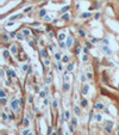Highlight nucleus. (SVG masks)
I'll return each mask as SVG.
<instances>
[{"mask_svg":"<svg viewBox=\"0 0 119 135\" xmlns=\"http://www.w3.org/2000/svg\"><path fill=\"white\" fill-rule=\"evenodd\" d=\"M112 126H113V123H112L111 121H105V129H106L107 133H111Z\"/></svg>","mask_w":119,"mask_h":135,"instance_id":"obj_1","label":"nucleus"},{"mask_svg":"<svg viewBox=\"0 0 119 135\" xmlns=\"http://www.w3.org/2000/svg\"><path fill=\"white\" fill-rule=\"evenodd\" d=\"M88 91H89V86L88 85H84V86H82V90H81L82 94H87L88 93Z\"/></svg>","mask_w":119,"mask_h":135,"instance_id":"obj_2","label":"nucleus"},{"mask_svg":"<svg viewBox=\"0 0 119 135\" xmlns=\"http://www.w3.org/2000/svg\"><path fill=\"white\" fill-rule=\"evenodd\" d=\"M18 105H19V102L17 99H13L12 100V109L13 110H17L18 109Z\"/></svg>","mask_w":119,"mask_h":135,"instance_id":"obj_3","label":"nucleus"},{"mask_svg":"<svg viewBox=\"0 0 119 135\" xmlns=\"http://www.w3.org/2000/svg\"><path fill=\"white\" fill-rule=\"evenodd\" d=\"M62 90H63L64 92H66V91H69V90H70V85H69L68 83H66V84H63V87H62Z\"/></svg>","mask_w":119,"mask_h":135,"instance_id":"obj_4","label":"nucleus"},{"mask_svg":"<svg viewBox=\"0 0 119 135\" xmlns=\"http://www.w3.org/2000/svg\"><path fill=\"white\" fill-rule=\"evenodd\" d=\"M102 50H104L106 54H108V55H111V54H112V51L110 50V48H108L107 46H104V47H102Z\"/></svg>","mask_w":119,"mask_h":135,"instance_id":"obj_5","label":"nucleus"},{"mask_svg":"<svg viewBox=\"0 0 119 135\" xmlns=\"http://www.w3.org/2000/svg\"><path fill=\"white\" fill-rule=\"evenodd\" d=\"M71 43H73V38H71V37H68V38H67V47H68V48H70V47H71Z\"/></svg>","mask_w":119,"mask_h":135,"instance_id":"obj_6","label":"nucleus"},{"mask_svg":"<svg viewBox=\"0 0 119 135\" xmlns=\"http://www.w3.org/2000/svg\"><path fill=\"white\" fill-rule=\"evenodd\" d=\"M95 109L96 110H102V109H104V104H101V103H98V104H95Z\"/></svg>","mask_w":119,"mask_h":135,"instance_id":"obj_7","label":"nucleus"},{"mask_svg":"<svg viewBox=\"0 0 119 135\" xmlns=\"http://www.w3.org/2000/svg\"><path fill=\"white\" fill-rule=\"evenodd\" d=\"M17 46H12V47H11V53H12V54H17L18 53V50H17Z\"/></svg>","mask_w":119,"mask_h":135,"instance_id":"obj_8","label":"nucleus"},{"mask_svg":"<svg viewBox=\"0 0 119 135\" xmlns=\"http://www.w3.org/2000/svg\"><path fill=\"white\" fill-rule=\"evenodd\" d=\"M74 111H75V114L77 115V116H79L80 114H81V109H80L79 107H75V108H74Z\"/></svg>","mask_w":119,"mask_h":135,"instance_id":"obj_9","label":"nucleus"},{"mask_svg":"<svg viewBox=\"0 0 119 135\" xmlns=\"http://www.w3.org/2000/svg\"><path fill=\"white\" fill-rule=\"evenodd\" d=\"M26 59V55L24 51H20V55H19V60H25Z\"/></svg>","mask_w":119,"mask_h":135,"instance_id":"obj_10","label":"nucleus"},{"mask_svg":"<svg viewBox=\"0 0 119 135\" xmlns=\"http://www.w3.org/2000/svg\"><path fill=\"white\" fill-rule=\"evenodd\" d=\"M69 18H70V16H69L68 13H64V15L62 16V19H63V21H69Z\"/></svg>","mask_w":119,"mask_h":135,"instance_id":"obj_11","label":"nucleus"},{"mask_svg":"<svg viewBox=\"0 0 119 135\" xmlns=\"http://www.w3.org/2000/svg\"><path fill=\"white\" fill-rule=\"evenodd\" d=\"M87 105H88V102H87V99H82V100H81V107L86 108Z\"/></svg>","mask_w":119,"mask_h":135,"instance_id":"obj_12","label":"nucleus"},{"mask_svg":"<svg viewBox=\"0 0 119 135\" xmlns=\"http://www.w3.org/2000/svg\"><path fill=\"white\" fill-rule=\"evenodd\" d=\"M64 38H66V35H64L63 32H61L60 35H58V40H60V41H63Z\"/></svg>","mask_w":119,"mask_h":135,"instance_id":"obj_13","label":"nucleus"},{"mask_svg":"<svg viewBox=\"0 0 119 135\" xmlns=\"http://www.w3.org/2000/svg\"><path fill=\"white\" fill-rule=\"evenodd\" d=\"M95 120L98 121V122H100V121H102L101 115H100V114H96V115H95Z\"/></svg>","mask_w":119,"mask_h":135,"instance_id":"obj_14","label":"nucleus"},{"mask_svg":"<svg viewBox=\"0 0 119 135\" xmlns=\"http://www.w3.org/2000/svg\"><path fill=\"white\" fill-rule=\"evenodd\" d=\"M82 17H84V18H89V17H91V13H89V12H85V13H82Z\"/></svg>","mask_w":119,"mask_h":135,"instance_id":"obj_15","label":"nucleus"},{"mask_svg":"<svg viewBox=\"0 0 119 135\" xmlns=\"http://www.w3.org/2000/svg\"><path fill=\"white\" fill-rule=\"evenodd\" d=\"M29 123H30V121H29V117H25V118H24V126H26V127H28Z\"/></svg>","mask_w":119,"mask_h":135,"instance_id":"obj_16","label":"nucleus"},{"mask_svg":"<svg viewBox=\"0 0 119 135\" xmlns=\"http://www.w3.org/2000/svg\"><path fill=\"white\" fill-rule=\"evenodd\" d=\"M64 117H66L67 120H69V118H70V112H69V111H66V112H64Z\"/></svg>","mask_w":119,"mask_h":135,"instance_id":"obj_17","label":"nucleus"},{"mask_svg":"<svg viewBox=\"0 0 119 135\" xmlns=\"http://www.w3.org/2000/svg\"><path fill=\"white\" fill-rule=\"evenodd\" d=\"M0 97H1V98H5V91H4V89L0 90Z\"/></svg>","mask_w":119,"mask_h":135,"instance_id":"obj_18","label":"nucleus"},{"mask_svg":"<svg viewBox=\"0 0 119 135\" xmlns=\"http://www.w3.org/2000/svg\"><path fill=\"white\" fill-rule=\"evenodd\" d=\"M41 54H42V56H43V57H46V55H48V54H46V50H45V49H42Z\"/></svg>","mask_w":119,"mask_h":135,"instance_id":"obj_19","label":"nucleus"},{"mask_svg":"<svg viewBox=\"0 0 119 135\" xmlns=\"http://www.w3.org/2000/svg\"><path fill=\"white\" fill-rule=\"evenodd\" d=\"M23 33H24V36H29V35H30V31H29L28 29H24V30H23Z\"/></svg>","mask_w":119,"mask_h":135,"instance_id":"obj_20","label":"nucleus"},{"mask_svg":"<svg viewBox=\"0 0 119 135\" xmlns=\"http://www.w3.org/2000/svg\"><path fill=\"white\" fill-rule=\"evenodd\" d=\"M68 10H69V6H64V7L61 10V12H62V13H66Z\"/></svg>","mask_w":119,"mask_h":135,"instance_id":"obj_21","label":"nucleus"},{"mask_svg":"<svg viewBox=\"0 0 119 135\" xmlns=\"http://www.w3.org/2000/svg\"><path fill=\"white\" fill-rule=\"evenodd\" d=\"M39 15H41L42 17H45V16H46V11H45V10H41V12H39Z\"/></svg>","mask_w":119,"mask_h":135,"instance_id":"obj_22","label":"nucleus"},{"mask_svg":"<svg viewBox=\"0 0 119 135\" xmlns=\"http://www.w3.org/2000/svg\"><path fill=\"white\" fill-rule=\"evenodd\" d=\"M71 124H73V126H77V121H76L75 117L71 118Z\"/></svg>","mask_w":119,"mask_h":135,"instance_id":"obj_23","label":"nucleus"},{"mask_svg":"<svg viewBox=\"0 0 119 135\" xmlns=\"http://www.w3.org/2000/svg\"><path fill=\"white\" fill-rule=\"evenodd\" d=\"M55 59L57 60V61H60V60H61V55H60L58 53H56V54H55Z\"/></svg>","mask_w":119,"mask_h":135,"instance_id":"obj_24","label":"nucleus"},{"mask_svg":"<svg viewBox=\"0 0 119 135\" xmlns=\"http://www.w3.org/2000/svg\"><path fill=\"white\" fill-rule=\"evenodd\" d=\"M62 61H63V62H68L69 61V57H68V56H63V57H62Z\"/></svg>","mask_w":119,"mask_h":135,"instance_id":"obj_25","label":"nucleus"},{"mask_svg":"<svg viewBox=\"0 0 119 135\" xmlns=\"http://www.w3.org/2000/svg\"><path fill=\"white\" fill-rule=\"evenodd\" d=\"M15 18H22V15H15V16H13V17H11V21H13Z\"/></svg>","mask_w":119,"mask_h":135,"instance_id":"obj_26","label":"nucleus"},{"mask_svg":"<svg viewBox=\"0 0 119 135\" xmlns=\"http://www.w3.org/2000/svg\"><path fill=\"white\" fill-rule=\"evenodd\" d=\"M4 56H5V57H8V56H10V51H8V50H4Z\"/></svg>","mask_w":119,"mask_h":135,"instance_id":"obj_27","label":"nucleus"},{"mask_svg":"<svg viewBox=\"0 0 119 135\" xmlns=\"http://www.w3.org/2000/svg\"><path fill=\"white\" fill-rule=\"evenodd\" d=\"M50 83H51V78H50V76H48V78H45V84H50Z\"/></svg>","mask_w":119,"mask_h":135,"instance_id":"obj_28","label":"nucleus"},{"mask_svg":"<svg viewBox=\"0 0 119 135\" xmlns=\"http://www.w3.org/2000/svg\"><path fill=\"white\" fill-rule=\"evenodd\" d=\"M24 38V35H22V33H18L17 35V40H23Z\"/></svg>","mask_w":119,"mask_h":135,"instance_id":"obj_29","label":"nucleus"},{"mask_svg":"<svg viewBox=\"0 0 119 135\" xmlns=\"http://www.w3.org/2000/svg\"><path fill=\"white\" fill-rule=\"evenodd\" d=\"M87 78H88V79H93V74H92L91 72H88V73H87Z\"/></svg>","mask_w":119,"mask_h":135,"instance_id":"obj_30","label":"nucleus"},{"mask_svg":"<svg viewBox=\"0 0 119 135\" xmlns=\"http://www.w3.org/2000/svg\"><path fill=\"white\" fill-rule=\"evenodd\" d=\"M8 75H11V76H13V78H14L15 76V73L13 71H8Z\"/></svg>","mask_w":119,"mask_h":135,"instance_id":"obj_31","label":"nucleus"},{"mask_svg":"<svg viewBox=\"0 0 119 135\" xmlns=\"http://www.w3.org/2000/svg\"><path fill=\"white\" fill-rule=\"evenodd\" d=\"M87 60H88V56H87L86 54H85V55H84V57H82V61H84V62H86Z\"/></svg>","mask_w":119,"mask_h":135,"instance_id":"obj_32","label":"nucleus"},{"mask_svg":"<svg viewBox=\"0 0 119 135\" xmlns=\"http://www.w3.org/2000/svg\"><path fill=\"white\" fill-rule=\"evenodd\" d=\"M73 68H74V66H73V65H68V68H67V69H68V71H73Z\"/></svg>","mask_w":119,"mask_h":135,"instance_id":"obj_33","label":"nucleus"},{"mask_svg":"<svg viewBox=\"0 0 119 135\" xmlns=\"http://www.w3.org/2000/svg\"><path fill=\"white\" fill-rule=\"evenodd\" d=\"M44 21H46V22H50V21H51V18L49 17V16H45V17H44Z\"/></svg>","mask_w":119,"mask_h":135,"instance_id":"obj_34","label":"nucleus"},{"mask_svg":"<svg viewBox=\"0 0 119 135\" xmlns=\"http://www.w3.org/2000/svg\"><path fill=\"white\" fill-rule=\"evenodd\" d=\"M56 68L61 71V69H62V64H61V62H58V65H57V67H56Z\"/></svg>","mask_w":119,"mask_h":135,"instance_id":"obj_35","label":"nucleus"},{"mask_svg":"<svg viewBox=\"0 0 119 135\" xmlns=\"http://www.w3.org/2000/svg\"><path fill=\"white\" fill-rule=\"evenodd\" d=\"M29 133H30V130H29V129H25V130L23 132V135H28Z\"/></svg>","mask_w":119,"mask_h":135,"instance_id":"obj_36","label":"nucleus"},{"mask_svg":"<svg viewBox=\"0 0 119 135\" xmlns=\"http://www.w3.org/2000/svg\"><path fill=\"white\" fill-rule=\"evenodd\" d=\"M3 40H4V41H7V40H8V36L7 35H3Z\"/></svg>","mask_w":119,"mask_h":135,"instance_id":"obj_37","label":"nucleus"},{"mask_svg":"<svg viewBox=\"0 0 119 135\" xmlns=\"http://www.w3.org/2000/svg\"><path fill=\"white\" fill-rule=\"evenodd\" d=\"M53 107L54 108H57V100H54V102H53Z\"/></svg>","mask_w":119,"mask_h":135,"instance_id":"obj_38","label":"nucleus"},{"mask_svg":"<svg viewBox=\"0 0 119 135\" xmlns=\"http://www.w3.org/2000/svg\"><path fill=\"white\" fill-rule=\"evenodd\" d=\"M8 118H10V120H13V118H14V115L10 114V115H8Z\"/></svg>","mask_w":119,"mask_h":135,"instance_id":"obj_39","label":"nucleus"},{"mask_svg":"<svg viewBox=\"0 0 119 135\" xmlns=\"http://www.w3.org/2000/svg\"><path fill=\"white\" fill-rule=\"evenodd\" d=\"M79 32H80V35H81V36H86V33H85V31H84V30H80Z\"/></svg>","mask_w":119,"mask_h":135,"instance_id":"obj_40","label":"nucleus"},{"mask_svg":"<svg viewBox=\"0 0 119 135\" xmlns=\"http://www.w3.org/2000/svg\"><path fill=\"white\" fill-rule=\"evenodd\" d=\"M45 93H46L45 91H44V92H41V93H39V96H41V97H45Z\"/></svg>","mask_w":119,"mask_h":135,"instance_id":"obj_41","label":"nucleus"},{"mask_svg":"<svg viewBox=\"0 0 119 135\" xmlns=\"http://www.w3.org/2000/svg\"><path fill=\"white\" fill-rule=\"evenodd\" d=\"M69 130H70V132H74V126L73 124L69 126Z\"/></svg>","mask_w":119,"mask_h":135,"instance_id":"obj_42","label":"nucleus"},{"mask_svg":"<svg viewBox=\"0 0 119 135\" xmlns=\"http://www.w3.org/2000/svg\"><path fill=\"white\" fill-rule=\"evenodd\" d=\"M92 42H93V43H98L99 40H98V38H93V40H92Z\"/></svg>","mask_w":119,"mask_h":135,"instance_id":"obj_43","label":"nucleus"},{"mask_svg":"<svg viewBox=\"0 0 119 135\" xmlns=\"http://www.w3.org/2000/svg\"><path fill=\"white\" fill-rule=\"evenodd\" d=\"M1 116H3V120H6V118H7V116H6L5 112H3V115H1Z\"/></svg>","mask_w":119,"mask_h":135,"instance_id":"obj_44","label":"nucleus"},{"mask_svg":"<svg viewBox=\"0 0 119 135\" xmlns=\"http://www.w3.org/2000/svg\"><path fill=\"white\" fill-rule=\"evenodd\" d=\"M44 64H45V65H46V66H49V65H50V61H49V60H48V59H46V60H45V61H44Z\"/></svg>","mask_w":119,"mask_h":135,"instance_id":"obj_45","label":"nucleus"},{"mask_svg":"<svg viewBox=\"0 0 119 135\" xmlns=\"http://www.w3.org/2000/svg\"><path fill=\"white\" fill-rule=\"evenodd\" d=\"M80 51H81V50H80V48H77V49H76V50H75V54H76V55H77V54H80Z\"/></svg>","mask_w":119,"mask_h":135,"instance_id":"obj_46","label":"nucleus"},{"mask_svg":"<svg viewBox=\"0 0 119 135\" xmlns=\"http://www.w3.org/2000/svg\"><path fill=\"white\" fill-rule=\"evenodd\" d=\"M28 69H29V66H26V65H25V66L23 67V71H28Z\"/></svg>","mask_w":119,"mask_h":135,"instance_id":"obj_47","label":"nucleus"},{"mask_svg":"<svg viewBox=\"0 0 119 135\" xmlns=\"http://www.w3.org/2000/svg\"><path fill=\"white\" fill-rule=\"evenodd\" d=\"M1 76H3V78L5 76V71H4V69H1Z\"/></svg>","mask_w":119,"mask_h":135,"instance_id":"obj_48","label":"nucleus"},{"mask_svg":"<svg viewBox=\"0 0 119 135\" xmlns=\"http://www.w3.org/2000/svg\"><path fill=\"white\" fill-rule=\"evenodd\" d=\"M13 24H14V22H10V23H7V24H6V25H7V26H10V25H13Z\"/></svg>","mask_w":119,"mask_h":135,"instance_id":"obj_49","label":"nucleus"},{"mask_svg":"<svg viewBox=\"0 0 119 135\" xmlns=\"http://www.w3.org/2000/svg\"><path fill=\"white\" fill-rule=\"evenodd\" d=\"M102 41H104V44H106V46L108 44V40H102Z\"/></svg>","mask_w":119,"mask_h":135,"instance_id":"obj_50","label":"nucleus"},{"mask_svg":"<svg viewBox=\"0 0 119 135\" xmlns=\"http://www.w3.org/2000/svg\"><path fill=\"white\" fill-rule=\"evenodd\" d=\"M85 80H86V76L82 75V76H81V81H85Z\"/></svg>","mask_w":119,"mask_h":135,"instance_id":"obj_51","label":"nucleus"},{"mask_svg":"<svg viewBox=\"0 0 119 135\" xmlns=\"http://www.w3.org/2000/svg\"><path fill=\"white\" fill-rule=\"evenodd\" d=\"M95 18H96V19H99V18H100V13H96V15H95Z\"/></svg>","mask_w":119,"mask_h":135,"instance_id":"obj_52","label":"nucleus"},{"mask_svg":"<svg viewBox=\"0 0 119 135\" xmlns=\"http://www.w3.org/2000/svg\"><path fill=\"white\" fill-rule=\"evenodd\" d=\"M60 46H61V47H62V48H64V47H66V44H64V43H63V42H61V43H60Z\"/></svg>","mask_w":119,"mask_h":135,"instance_id":"obj_53","label":"nucleus"},{"mask_svg":"<svg viewBox=\"0 0 119 135\" xmlns=\"http://www.w3.org/2000/svg\"><path fill=\"white\" fill-rule=\"evenodd\" d=\"M6 102V98H1V103H3V104H4V103H5Z\"/></svg>","mask_w":119,"mask_h":135,"instance_id":"obj_54","label":"nucleus"},{"mask_svg":"<svg viewBox=\"0 0 119 135\" xmlns=\"http://www.w3.org/2000/svg\"><path fill=\"white\" fill-rule=\"evenodd\" d=\"M30 10H31V7H26V8H25V12H29Z\"/></svg>","mask_w":119,"mask_h":135,"instance_id":"obj_55","label":"nucleus"},{"mask_svg":"<svg viewBox=\"0 0 119 135\" xmlns=\"http://www.w3.org/2000/svg\"><path fill=\"white\" fill-rule=\"evenodd\" d=\"M87 51H88V49L85 48V49H84V53H85V54H87Z\"/></svg>","mask_w":119,"mask_h":135,"instance_id":"obj_56","label":"nucleus"},{"mask_svg":"<svg viewBox=\"0 0 119 135\" xmlns=\"http://www.w3.org/2000/svg\"><path fill=\"white\" fill-rule=\"evenodd\" d=\"M51 135H57V134H56V133H53V134H51Z\"/></svg>","mask_w":119,"mask_h":135,"instance_id":"obj_57","label":"nucleus"},{"mask_svg":"<svg viewBox=\"0 0 119 135\" xmlns=\"http://www.w3.org/2000/svg\"><path fill=\"white\" fill-rule=\"evenodd\" d=\"M117 135H119V130H118V133H117Z\"/></svg>","mask_w":119,"mask_h":135,"instance_id":"obj_58","label":"nucleus"},{"mask_svg":"<svg viewBox=\"0 0 119 135\" xmlns=\"http://www.w3.org/2000/svg\"><path fill=\"white\" fill-rule=\"evenodd\" d=\"M28 135H32V134H31V133H29V134H28Z\"/></svg>","mask_w":119,"mask_h":135,"instance_id":"obj_59","label":"nucleus"},{"mask_svg":"<svg viewBox=\"0 0 119 135\" xmlns=\"http://www.w3.org/2000/svg\"><path fill=\"white\" fill-rule=\"evenodd\" d=\"M89 135H93V134H89Z\"/></svg>","mask_w":119,"mask_h":135,"instance_id":"obj_60","label":"nucleus"},{"mask_svg":"<svg viewBox=\"0 0 119 135\" xmlns=\"http://www.w3.org/2000/svg\"><path fill=\"white\" fill-rule=\"evenodd\" d=\"M66 135H69V134H66Z\"/></svg>","mask_w":119,"mask_h":135,"instance_id":"obj_61","label":"nucleus"}]
</instances>
